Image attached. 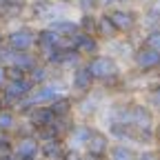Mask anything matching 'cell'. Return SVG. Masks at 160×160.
Segmentation results:
<instances>
[{
    "mask_svg": "<svg viewBox=\"0 0 160 160\" xmlns=\"http://www.w3.org/2000/svg\"><path fill=\"white\" fill-rule=\"evenodd\" d=\"M85 65L91 71L93 80L96 82H102L105 89H113L116 85H125L122 76H120V65H118L116 56H111V53H96V56L85 58Z\"/></svg>",
    "mask_w": 160,
    "mask_h": 160,
    "instance_id": "6da1fadb",
    "label": "cell"
},
{
    "mask_svg": "<svg viewBox=\"0 0 160 160\" xmlns=\"http://www.w3.org/2000/svg\"><path fill=\"white\" fill-rule=\"evenodd\" d=\"M2 42L13 51H33V47H36V29L29 27V25H20V27H16V29L5 33Z\"/></svg>",
    "mask_w": 160,
    "mask_h": 160,
    "instance_id": "7a4b0ae2",
    "label": "cell"
},
{
    "mask_svg": "<svg viewBox=\"0 0 160 160\" xmlns=\"http://www.w3.org/2000/svg\"><path fill=\"white\" fill-rule=\"evenodd\" d=\"M38 151H40V140L36 133H29V136H18L16 140H11V156L16 160H31V158H38Z\"/></svg>",
    "mask_w": 160,
    "mask_h": 160,
    "instance_id": "3957f363",
    "label": "cell"
},
{
    "mask_svg": "<svg viewBox=\"0 0 160 160\" xmlns=\"http://www.w3.org/2000/svg\"><path fill=\"white\" fill-rule=\"evenodd\" d=\"M131 60H133V67L140 73H151L160 65V49H149V47L140 45L138 49L131 51Z\"/></svg>",
    "mask_w": 160,
    "mask_h": 160,
    "instance_id": "277c9868",
    "label": "cell"
},
{
    "mask_svg": "<svg viewBox=\"0 0 160 160\" xmlns=\"http://www.w3.org/2000/svg\"><path fill=\"white\" fill-rule=\"evenodd\" d=\"M109 20L113 22L118 33H131L138 25H140V18L133 9H125V7H118V9H109L107 11Z\"/></svg>",
    "mask_w": 160,
    "mask_h": 160,
    "instance_id": "5b68a950",
    "label": "cell"
},
{
    "mask_svg": "<svg viewBox=\"0 0 160 160\" xmlns=\"http://www.w3.org/2000/svg\"><path fill=\"white\" fill-rule=\"evenodd\" d=\"M31 80L25 76V78H18V80H7V82L0 87V93H2V100L7 107H13L20 98H25L31 89Z\"/></svg>",
    "mask_w": 160,
    "mask_h": 160,
    "instance_id": "8992f818",
    "label": "cell"
},
{
    "mask_svg": "<svg viewBox=\"0 0 160 160\" xmlns=\"http://www.w3.org/2000/svg\"><path fill=\"white\" fill-rule=\"evenodd\" d=\"M71 49L78 51L82 58L96 56L100 53V38L93 33H85V31H76L71 36Z\"/></svg>",
    "mask_w": 160,
    "mask_h": 160,
    "instance_id": "52a82bcc",
    "label": "cell"
},
{
    "mask_svg": "<svg viewBox=\"0 0 160 160\" xmlns=\"http://www.w3.org/2000/svg\"><path fill=\"white\" fill-rule=\"evenodd\" d=\"M85 153L89 158H105L107 156V149H109V136L100 129H91L87 142H85Z\"/></svg>",
    "mask_w": 160,
    "mask_h": 160,
    "instance_id": "ba28073f",
    "label": "cell"
},
{
    "mask_svg": "<svg viewBox=\"0 0 160 160\" xmlns=\"http://www.w3.org/2000/svg\"><path fill=\"white\" fill-rule=\"evenodd\" d=\"M25 118H27V122L31 125L33 131H40V129L49 127L53 120H56V116L51 113V109H49L47 105H36V107H31V109L25 113Z\"/></svg>",
    "mask_w": 160,
    "mask_h": 160,
    "instance_id": "9c48e42d",
    "label": "cell"
},
{
    "mask_svg": "<svg viewBox=\"0 0 160 160\" xmlns=\"http://www.w3.org/2000/svg\"><path fill=\"white\" fill-rule=\"evenodd\" d=\"M65 151H67V145H65L62 138H45V140H40L38 158H42V160H62Z\"/></svg>",
    "mask_w": 160,
    "mask_h": 160,
    "instance_id": "30bf717a",
    "label": "cell"
},
{
    "mask_svg": "<svg viewBox=\"0 0 160 160\" xmlns=\"http://www.w3.org/2000/svg\"><path fill=\"white\" fill-rule=\"evenodd\" d=\"M71 71H73V73H71V85H73V89H76L80 96L89 93V91L93 89V85H96V80H93L91 71L87 69V65L82 62V65H78L76 69H71Z\"/></svg>",
    "mask_w": 160,
    "mask_h": 160,
    "instance_id": "8fae6325",
    "label": "cell"
},
{
    "mask_svg": "<svg viewBox=\"0 0 160 160\" xmlns=\"http://www.w3.org/2000/svg\"><path fill=\"white\" fill-rule=\"evenodd\" d=\"M47 107L51 109V113H53L56 118H67V116H73V107H76V102H73L69 96L60 93V96H56V98L51 100Z\"/></svg>",
    "mask_w": 160,
    "mask_h": 160,
    "instance_id": "7c38bea8",
    "label": "cell"
},
{
    "mask_svg": "<svg viewBox=\"0 0 160 160\" xmlns=\"http://www.w3.org/2000/svg\"><path fill=\"white\" fill-rule=\"evenodd\" d=\"M96 36L100 38V40H113V38H118L120 33L116 31V27H113V22L109 20V16H107V11L105 13H100L98 16V20H96Z\"/></svg>",
    "mask_w": 160,
    "mask_h": 160,
    "instance_id": "4fadbf2b",
    "label": "cell"
},
{
    "mask_svg": "<svg viewBox=\"0 0 160 160\" xmlns=\"http://www.w3.org/2000/svg\"><path fill=\"white\" fill-rule=\"evenodd\" d=\"M18 122H20V116L11 109V107H0V133H13L16 131V127H18Z\"/></svg>",
    "mask_w": 160,
    "mask_h": 160,
    "instance_id": "5bb4252c",
    "label": "cell"
},
{
    "mask_svg": "<svg viewBox=\"0 0 160 160\" xmlns=\"http://www.w3.org/2000/svg\"><path fill=\"white\" fill-rule=\"evenodd\" d=\"M47 27L53 29L56 33H60L62 38H71V36L78 31V22H76V20H71V18H53V20H49V22H47Z\"/></svg>",
    "mask_w": 160,
    "mask_h": 160,
    "instance_id": "9a60e30c",
    "label": "cell"
},
{
    "mask_svg": "<svg viewBox=\"0 0 160 160\" xmlns=\"http://www.w3.org/2000/svg\"><path fill=\"white\" fill-rule=\"evenodd\" d=\"M27 78L31 80V85H42L47 80H51V67L45 65L42 60H38V62L27 71Z\"/></svg>",
    "mask_w": 160,
    "mask_h": 160,
    "instance_id": "2e32d148",
    "label": "cell"
},
{
    "mask_svg": "<svg viewBox=\"0 0 160 160\" xmlns=\"http://www.w3.org/2000/svg\"><path fill=\"white\" fill-rule=\"evenodd\" d=\"M105 160H136V151L129 145H109Z\"/></svg>",
    "mask_w": 160,
    "mask_h": 160,
    "instance_id": "e0dca14e",
    "label": "cell"
},
{
    "mask_svg": "<svg viewBox=\"0 0 160 160\" xmlns=\"http://www.w3.org/2000/svg\"><path fill=\"white\" fill-rule=\"evenodd\" d=\"M96 20H98L96 13H89V11L80 13V20H76V22H78V31H85V33H93L96 36Z\"/></svg>",
    "mask_w": 160,
    "mask_h": 160,
    "instance_id": "ac0fdd59",
    "label": "cell"
},
{
    "mask_svg": "<svg viewBox=\"0 0 160 160\" xmlns=\"http://www.w3.org/2000/svg\"><path fill=\"white\" fill-rule=\"evenodd\" d=\"M142 22H145L147 29L158 27V2H151V5L145 9V13H142Z\"/></svg>",
    "mask_w": 160,
    "mask_h": 160,
    "instance_id": "d6986e66",
    "label": "cell"
},
{
    "mask_svg": "<svg viewBox=\"0 0 160 160\" xmlns=\"http://www.w3.org/2000/svg\"><path fill=\"white\" fill-rule=\"evenodd\" d=\"M140 45H142V47H149V49H160V29H158V27L149 29Z\"/></svg>",
    "mask_w": 160,
    "mask_h": 160,
    "instance_id": "ffe728a7",
    "label": "cell"
},
{
    "mask_svg": "<svg viewBox=\"0 0 160 160\" xmlns=\"http://www.w3.org/2000/svg\"><path fill=\"white\" fill-rule=\"evenodd\" d=\"M78 7H80V13H85V11L96 13L102 5H100V0H78Z\"/></svg>",
    "mask_w": 160,
    "mask_h": 160,
    "instance_id": "44dd1931",
    "label": "cell"
},
{
    "mask_svg": "<svg viewBox=\"0 0 160 160\" xmlns=\"http://www.w3.org/2000/svg\"><path fill=\"white\" fill-rule=\"evenodd\" d=\"M5 71H7V80H18V78H25L27 76L25 69H20L16 65H5Z\"/></svg>",
    "mask_w": 160,
    "mask_h": 160,
    "instance_id": "7402d4cb",
    "label": "cell"
},
{
    "mask_svg": "<svg viewBox=\"0 0 160 160\" xmlns=\"http://www.w3.org/2000/svg\"><path fill=\"white\" fill-rule=\"evenodd\" d=\"M136 160H158L156 149H142L140 153H136Z\"/></svg>",
    "mask_w": 160,
    "mask_h": 160,
    "instance_id": "603a6c76",
    "label": "cell"
},
{
    "mask_svg": "<svg viewBox=\"0 0 160 160\" xmlns=\"http://www.w3.org/2000/svg\"><path fill=\"white\" fill-rule=\"evenodd\" d=\"M29 0H2V7H9V9H25Z\"/></svg>",
    "mask_w": 160,
    "mask_h": 160,
    "instance_id": "cb8c5ba5",
    "label": "cell"
},
{
    "mask_svg": "<svg viewBox=\"0 0 160 160\" xmlns=\"http://www.w3.org/2000/svg\"><path fill=\"white\" fill-rule=\"evenodd\" d=\"M5 82H7V71H5V65L0 62V87H2Z\"/></svg>",
    "mask_w": 160,
    "mask_h": 160,
    "instance_id": "d4e9b609",
    "label": "cell"
},
{
    "mask_svg": "<svg viewBox=\"0 0 160 160\" xmlns=\"http://www.w3.org/2000/svg\"><path fill=\"white\" fill-rule=\"evenodd\" d=\"M0 107H5V100H2V93H0Z\"/></svg>",
    "mask_w": 160,
    "mask_h": 160,
    "instance_id": "484cf974",
    "label": "cell"
},
{
    "mask_svg": "<svg viewBox=\"0 0 160 160\" xmlns=\"http://www.w3.org/2000/svg\"><path fill=\"white\" fill-rule=\"evenodd\" d=\"M2 40H5V33H2V31H0V45H2Z\"/></svg>",
    "mask_w": 160,
    "mask_h": 160,
    "instance_id": "4316f807",
    "label": "cell"
},
{
    "mask_svg": "<svg viewBox=\"0 0 160 160\" xmlns=\"http://www.w3.org/2000/svg\"><path fill=\"white\" fill-rule=\"evenodd\" d=\"M58 2H71V0H58Z\"/></svg>",
    "mask_w": 160,
    "mask_h": 160,
    "instance_id": "83f0119b",
    "label": "cell"
},
{
    "mask_svg": "<svg viewBox=\"0 0 160 160\" xmlns=\"http://www.w3.org/2000/svg\"><path fill=\"white\" fill-rule=\"evenodd\" d=\"M0 7H2V0H0Z\"/></svg>",
    "mask_w": 160,
    "mask_h": 160,
    "instance_id": "f1b7e54d",
    "label": "cell"
},
{
    "mask_svg": "<svg viewBox=\"0 0 160 160\" xmlns=\"http://www.w3.org/2000/svg\"><path fill=\"white\" fill-rule=\"evenodd\" d=\"M80 160H82V158H80Z\"/></svg>",
    "mask_w": 160,
    "mask_h": 160,
    "instance_id": "f546056e",
    "label": "cell"
}]
</instances>
